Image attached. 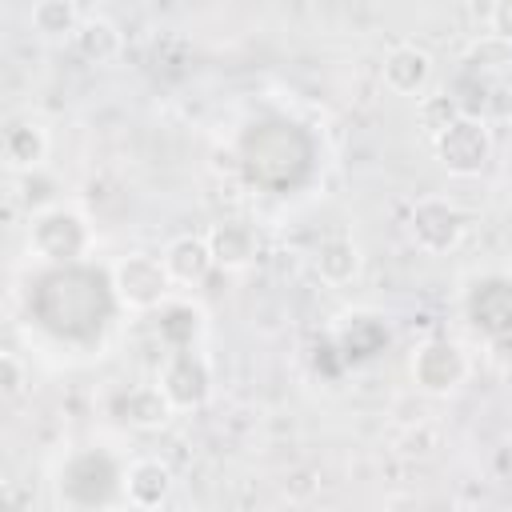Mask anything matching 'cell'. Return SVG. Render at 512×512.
Wrapping results in <instances>:
<instances>
[{"mask_svg": "<svg viewBox=\"0 0 512 512\" xmlns=\"http://www.w3.org/2000/svg\"><path fill=\"white\" fill-rule=\"evenodd\" d=\"M96 232L72 204H52L28 220V252L44 264H76L92 252Z\"/></svg>", "mask_w": 512, "mask_h": 512, "instance_id": "1", "label": "cell"}, {"mask_svg": "<svg viewBox=\"0 0 512 512\" xmlns=\"http://www.w3.org/2000/svg\"><path fill=\"white\" fill-rule=\"evenodd\" d=\"M108 288L120 308L128 312H160L172 300V280L164 272L160 256L128 252L108 268Z\"/></svg>", "mask_w": 512, "mask_h": 512, "instance_id": "2", "label": "cell"}, {"mask_svg": "<svg viewBox=\"0 0 512 512\" xmlns=\"http://www.w3.org/2000/svg\"><path fill=\"white\" fill-rule=\"evenodd\" d=\"M468 372H472L468 352L448 336H428L408 356V380L424 396H452L456 388H464Z\"/></svg>", "mask_w": 512, "mask_h": 512, "instance_id": "3", "label": "cell"}, {"mask_svg": "<svg viewBox=\"0 0 512 512\" xmlns=\"http://www.w3.org/2000/svg\"><path fill=\"white\" fill-rule=\"evenodd\" d=\"M432 148L448 176H480L496 152V140L484 116H460L432 140Z\"/></svg>", "mask_w": 512, "mask_h": 512, "instance_id": "4", "label": "cell"}, {"mask_svg": "<svg viewBox=\"0 0 512 512\" xmlns=\"http://www.w3.org/2000/svg\"><path fill=\"white\" fill-rule=\"evenodd\" d=\"M468 232V216L456 200L448 196H420L408 208V240L424 256H444L452 252Z\"/></svg>", "mask_w": 512, "mask_h": 512, "instance_id": "5", "label": "cell"}, {"mask_svg": "<svg viewBox=\"0 0 512 512\" xmlns=\"http://www.w3.org/2000/svg\"><path fill=\"white\" fill-rule=\"evenodd\" d=\"M156 388L164 392L172 412H188V408L208 404V396H212V364H208V356L196 352V348L168 352L164 364H160Z\"/></svg>", "mask_w": 512, "mask_h": 512, "instance_id": "6", "label": "cell"}, {"mask_svg": "<svg viewBox=\"0 0 512 512\" xmlns=\"http://www.w3.org/2000/svg\"><path fill=\"white\" fill-rule=\"evenodd\" d=\"M464 316L484 340L512 336V276H476L464 292Z\"/></svg>", "mask_w": 512, "mask_h": 512, "instance_id": "7", "label": "cell"}, {"mask_svg": "<svg viewBox=\"0 0 512 512\" xmlns=\"http://www.w3.org/2000/svg\"><path fill=\"white\" fill-rule=\"evenodd\" d=\"M432 72H436V60L424 44H396L384 52V64H380V80L388 92L396 96H424L428 84H432Z\"/></svg>", "mask_w": 512, "mask_h": 512, "instance_id": "8", "label": "cell"}, {"mask_svg": "<svg viewBox=\"0 0 512 512\" xmlns=\"http://www.w3.org/2000/svg\"><path fill=\"white\" fill-rule=\"evenodd\" d=\"M204 240H208L212 264H216L220 272H244V268L260 256V232H256L248 220H236V216L216 220V224L204 232Z\"/></svg>", "mask_w": 512, "mask_h": 512, "instance_id": "9", "label": "cell"}, {"mask_svg": "<svg viewBox=\"0 0 512 512\" xmlns=\"http://www.w3.org/2000/svg\"><path fill=\"white\" fill-rule=\"evenodd\" d=\"M120 496L132 504V512L164 508L172 496V468L156 456H140L120 472Z\"/></svg>", "mask_w": 512, "mask_h": 512, "instance_id": "10", "label": "cell"}, {"mask_svg": "<svg viewBox=\"0 0 512 512\" xmlns=\"http://www.w3.org/2000/svg\"><path fill=\"white\" fill-rule=\"evenodd\" d=\"M160 260H164L168 280L180 284V288H196V284H204L208 272L216 268V264H212V252H208V240H204V236H192V232L172 236V240L164 244Z\"/></svg>", "mask_w": 512, "mask_h": 512, "instance_id": "11", "label": "cell"}, {"mask_svg": "<svg viewBox=\"0 0 512 512\" xmlns=\"http://www.w3.org/2000/svg\"><path fill=\"white\" fill-rule=\"evenodd\" d=\"M312 268H316V276H320L328 288H344V284H352V280L360 276L364 252H360V244H356L352 236L332 232V236H324V240L316 244Z\"/></svg>", "mask_w": 512, "mask_h": 512, "instance_id": "12", "label": "cell"}, {"mask_svg": "<svg viewBox=\"0 0 512 512\" xmlns=\"http://www.w3.org/2000/svg\"><path fill=\"white\" fill-rule=\"evenodd\" d=\"M44 156H48V132L40 120H12L4 128V160L16 176L44 168Z\"/></svg>", "mask_w": 512, "mask_h": 512, "instance_id": "13", "label": "cell"}, {"mask_svg": "<svg viewBox=\"0 0 512 512\" xmlns=\"http://www.w3.org/2000/svg\"><path fill=\"white\" fill-rule=\"evenodd\" d=\"M112 416L128 428H164L172 420V404L164 400V392L156 384H140V388H128L120 392V400L112 404Z\"/></svg>", "mask_w": 512, "mask_h": 512, "instance_id": "14", "label": "cell"}, {"mask_svg": "<svg viewBox=\"0 0 512 512\" xmlns=\"http://www.w3.org/2000/svg\"><path fill=\"white\" fill-rule=\"evenodd\" d=\"M72 44H76V52H80L84 60H92V64H108V60L120 56V48H124V32H120V24H116L112 16H104V12H84V20H80Z\"/></svg>", "mask_w": 512, "mask_h": 512, "instance_id": "15", "label": "cell"}, {"mask_svg": "<svg viewBox=\"0 0 512 512\" xmlns=\"http://www.w3.org/2000/svg\"><path fill=\"white\" fill-rule=\"evenodd\" d=\"M80 20H84V12L72 0H36L28 8V24L44 40H72Z\"/></svg>", "mask_w": 512, "mask_h": 512, "instance_id": "16", "label": "cell"}, {"mask_svg": "<svg viewBox=\"0 0 512 512\" xmlns=\"http://www.w3.org/2000/svg\"><path fill=\"white\" fill-rule=\"evenodd\" d=\"M200 328H204V312H200L196 304H188V300H168V304L160 308L156 332H160V340L168 344V352L192 348V340L200 336Z\"/></svg>", "mask_w": 512, "mask_h": 512, "instance_id": "17", "label": "cell"}, {"mask_svg": "<svg viewBox=\"0 0 512 512\" xmlns=\"http://www.w3.org/2000/svg\"><path fill=\"white\" fill-rule=\"evenodd\" d=\"M416 116H420V124H424V132L436 140L452 120H460L464 112H460V100L456 96H448V92H436V96H420V104H416Z\"/></svg>", "mask_w": 512, "mask_h": 512, "instance_id": "18", "label": "cell"}, {"mask_svg": "<svg viewBox=\"0 0 512 512\" xmlns=\"http://www.w3.org/2000/svg\"><path fill=\"white\" fill-rule=\"evenodd\" d=\"M20 188H24V192H20V200L32 208V216H36V212H44V208H52V204H60V200H56V192H44V188H56V184L44 176V168L24 172V176H20Z\"/></svg>", "mask_w": 512, "mask_h": 512, "instance_id": "19", "label": "cell"}, {"mask_svg": "<svg viewBox=\"0 0 512 512\" xmlns=\"http://www.w3.org/2000/svg\"><path fill=\"white\" fill-rule=\"evenodd\" d=\"M0 372H4V380H0V384H4V396L16 400V396L28 388V368H24V360H20L16 352H4V356H0Z\"/></svg>", "mask_w": 512, "mask_h": 512, "instance_id": "20", "label": "cell"}, {"mask_svg": "<svg viewBox=\"0 0 512 512\" xmlns=\"http://www.w3.org/2000/svg\"><path fill=\"white\" fill-rule=\"evenodd\" d=\"M488 32L500 40V44H512V0H496L488 8Z\"/></svg>", "mask_w": 512, "mask_h": 512, "instance_id": "21", "label": "cell"}, {"mask_svg": "<svg viewBox=\"0 0 512 512\" xmlns=\"http://www.w3.org/2000/svg\"><path fill=\"white\" fill-rule=\"evenodd\" d=\"M144 512H172V508H168V504H164V508H144Z\"/></svg>", "mask_w": 512, "mask_h": 512, "instance_id": "22", "label": "cell"}]
</instances>
